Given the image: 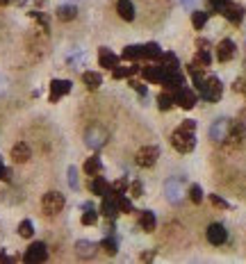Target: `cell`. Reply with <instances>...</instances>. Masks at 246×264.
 Masks as SVG:
<instances>
[{
	"label": "cell",
	"instance_id": "d6a6232c",
	"mask_svg": "<svg viewBox=\"0 0 246 264\" xmlns=\"http://www.w3.org/2000/svg\"><path fill=\"white\" fill-rule=\"evenodd\" d=\"M191 23H194L196 30H203L205 23H208V12H191Z\"/></svg>",
	"mask_w": 246,
	"mask_h": 264
},
{
	"label": "cell",
	"instance_id": "f1b7e54d",
	"mask_svg": "<svg viewBox=\"0 0 246 264\" xmlns=\"http://www.w3.org/2000/svg\"><path fill=\"white\" fill-rule=\"evenodd\" d=\"M135 73H139V64H132V66H126V68H112V75L114 80H121V77H130L135 75Z\"/></svg>",
	"mask_w": 246,
	"mask_h": 264
},
{
	"label": "cell",
	"instance_id": "74e56055",
	"mask_svg": "<svg viewBox=\"0 0 246 264\" xmlns=\"http://www.w3.org/2000/svg\"><path fill=\"white\" fill-rule=\"evenodd\" d=\"M228 3L230 0H210V9H212V14H221Z\"/></svg>",
	"mask_w": 246,
	"mask_h": 264
},
{
	"label": "cell",
	"instance_id": "9c48e42d",
	"mask_svg": "<svg viewBox=\"0 0 246 264\" xmlns=\"http://www.w3.org/2000/svg\"><path fill=\"white\" fill-rule=\"evenodd\" d=\"M46 257H48V248H46L44 241H34L25 250V262H44Z\"/></svg>",
	"mask_w": 246,
	"mask_h": 264
},
{
	"label": "cell",
	"instance_id": "7402d4cb",
	"mask_svg": "<svg viewBox=\"0 0 246 264\" xmlns=\"http://www.w3.org/2000/svg\"><path fill=\"white\" fill-rule=\"evenodd\" d=\"M139 226L144 232H153L155 230V214L150 212V209H144V212H139Z\"/></svg>",
	"mask_w": 246,
	"mask_h": 264
},
{
	"label": "cell",
	"instance_id": "d4e9b609",
	"mask_svg": "<svg viewBox=\"0 0 246 264\" xmlns=\"http://www.w3.org/2000/svg\"><path fill=\"white\" fill-rule=\"evenodd\" d=\"M141 53H144V46L132 43V46H126V50L121 53V57L130 59V62H137V59H141Z\"/></svg>",
	"mask_w": 246,
	"mask_h": 264
},
{
	"label": "cell",
	"instance_id": "d590c367",
	"mask_svg": "<svg viewBox=\"0 0 246 264\" xmlns=\"http://www.w3.org/2000/svg\"><path fill=\"white\" fill-rule=\"evenodd\" d=\"M126 191H128V180H126V178H118V180L116 182H112V194H126Z\"/></svg>",
	"mask_w": 246,
	"mask_h": 264
},
{
	"label": "cell",
	"instance_id": "277c9868",
	"mask_svg": "<svg viewBox=\"0 0 246 264\" xmlns=\"http://www.w3.org/2000/svg\"><path fill=\"white\" fill-rule=\"evenodd\" d=\"M232 125H235V123H232L230 118H226V116L217 118V121H214L212 125H210V139L217 141V144H223V141H226L228 137H230Z\"/></svg>",
	"mask_w": 246,
	"mask_h": 264
},
{
	"label": "cell",
	"instance_id": "8d00e7d4",
	"mask_svg": "<svg viewBox=\"0 0 246 264\" xmlns=\"http://www.w3.org/2000/svg\"><path fill=\"white\" fill-rule=\"evenodd\" d=\"M189 198H191V203H200V200H203V189H200L198 185H191L189 187Z\"/></svg>",
	"mask_w": 246,
	"mask_h": 264
},
{
	"label": "cell",
	"instance_id": "ffe728a7",
	"mask_svg": "<svg viewBox=\"0 0 246 264\" xmlns=\"http://www.w3.org/2000/svg\"><path fill=\"white\" fill-rule=\"evenodd\" d=\"M100 212H103V216H107V218H114V216H116V214H118V203H116V198H112V196H103Z\"/></svg>",
	"mask_w": 246,
	"mask_h": 264
},
{
	"label": "cell",
	"instance_id": "4316f807",
	"mask_svg": "<svg viewBox=\"0 0 246 264\" xmlns=\"http://www.w3.org/2000/svg\"><path fill=\"white\" fill-rule=\"evenodd\" d=\"M159 66L164 68V71H178V57L173 53H164V55H159Z\"/></svg>",
	"mask_w": 246,
	"mask_h": 264
},
{
	"label": "cell",
	"instance_id": "6da1fadb",
	"mask_svg": "<svg viewBox=\"0 0 246 264\" xmlns=\"http://www.w3.org/2000/svg\"><path fill=\"white\" fill-rule=\"evenodd\" d=\"M196 121L191 118H185L180 123V127H176V132L171 135V146L178 150V153H191L196 146Z\"/></svg>",
	"mask_w": 246,
	"mask_h": 264
},
{
	"label": "cell",
	"instance_id": "3957f363",
	"mask_svg": "<svg viewBox=\"0 0 246 264\" xmlns=\"http://www.w3.org/2000/svg\"><path fill=\"white\" fill-rule=\"evenodd\" d=\"M107 130H105L103 125H89L85 130V144L89 146L91 150H98L103 148L105 144H107Z\"/></svg>",
	"mask_w": 246,
	"mask_h": 264
},
{
	"label": "cell",
	"instance_id": "603a6c76",
	"mask_svg": "<svg viewBox=\"0 0 246 264\" xmlns=\"http://www.w3.org/2000/svg\"><path fill=\"white\" fill-rule=\"evenodd\" d=\"M82 82L87 84V89H98L100 84H103V77H100V73H94V71H85L82 73Z\"/></svg>",
	"mask_w": 246,
	"mask_h": 264
},
{
	"label": "cell",
	"instance_id": "8fae6325",
	"mask_svg": "<svg viewBox=\"0 0 246 264\" xmlns=\"http://www.w3.org/2000/svg\"><path fill=\"white\" fill-rule=\"evenodd\" d=\"M96 253H98V244H94V241L80 239V241L75 244V255H77L80 259H91Z\"/></svg>",
	"mask_w": 246,
	"mask_h": 264
},
{
	"label": "cell",
	"instance_id": "f546056e",
	"mask_svg": "<svg viewBox=\"0 0 246 264\" xmlns=\"http://www.w3.org/2000/svg\"><path fill=\"white\" fill-rule=\"evenodd\" d=\"M82 209H85V214H82V223H85V226H94V223L98 221V212L91 207V203H85L82 205Z\"/></svg>",
	"mask_w": 246,
	"mask_h": 264
},
{
	"label": "cell",
	"instance_id": "60d3db41",
	"mask_svg": "<svg viewBox=\"0 0 246 264\" xmlns=\"http://www.w3.org/2000/svg\"><path fill=\"white\" fill-rule=\"evenodd\" d=\"M130 191H132V196H135V198H139V196H144V185H141V182H132Z\"/></svg>",
	"mask_w": 246,
	"mask_h": 264
},
{
	"label": "cell",
	"instance_id": "1f68e13d",
	"mask_svg": "<svg viewBox=\"0 0 246 264\" xmlns=\"http://www.w3.org/2000/svg\"><path fill=\"white\" fill-rule=\"evenodd\" d=\"M18 235H21L23 239H30V237L34 235V226H32V221H27L25 218V221L18 223Z\"/></svg>",
	"mask_w": 246,
	"mask_h": 264
},
{
	"label": "cell",
	"instance_id": "5bb4252c",
	"mask_svg": "<svg viewBox=\"0 0 246 264\" xmlns=\"http://www.w3.org/2000/svg\"><path fill=\"white\" fill-rule=\"evenodd\" d=\"M98 64L103 68H116L118 66V55H114L109 48H100L98 50Z\"/></svg>",
	"mask_w": 246,
	"mask_h": 264
},
{
	"label": "cell",
	"instance_id": "f35d334b",
	"mask_svg": "<svg viewBox=\"0 0 246 264\" xmlns=\"http://www.w3.org/2000/svg\"><path fill=\"white\" fill-rule=\"evenodd\" d=\"M68 185H71V189H77V187H80V182H77V168L75 166H68Z\"/></svg>",
	"mask_w": 246,
	"mask_h": 264
},
{
	"label": "cell",
	"instance_id": "52a82bcc",
	"mask_svg": "<svg viewBox=\"0 0 246 264\" xmlns=\"http://www.w3.org/2000/svg\"><path fill=\"white\" fill-rule=\"evenodd\" d=\"M173 98H176V103L180 105L182 109H191L196 103H198V96H196V91L194 89H187V86L178 89L176 94H173Z\"/></svg>",
	"mask_w": 246,
	"mask_h": 264
},
{
	"label": "cell",
	"instance_id": "d6986e66",
	"mask_svg": "<svg viewBox=\"0 0 246 264\" xmlns=\"http://www.w3.org/2000/svg\"><path fill=\"white\" fill-rule=\"evenodd\" d=\"M223 16L228 18L230 23H239L241 18H244V7H239V5H232V3H228L226 7H223Z\"/></svg>",
	"mask_w": 246,
	"mask_h": 264
},
{
	"label": "cell",
	"instance_id": "7c38bea8",
	"mask_svg": "<svg viewBox=\"0 0 246 264\" xmlns=\"http://www.w3.org/2000/svg\"><path fill=\"white\" fill-rule=\"evenodd\" d=\"M68 91H71V82L68 80H53L50 82V103H57Z\"/></svg>",
	"mask_w": 246,
	"mask_h": 264
},
{
	"label": "cell",
	"instance_id": "9a60e30c",
	"mask_svg": "<svg viewBox=\"0 0 246 264\" xmlns=\"http://www.w3.org/2000/svg\"><path fill=\"white\" fill-rule=\"evenodd\" d=\"M30 155H32V150H30V146H27L25 141H18V144L12 148V159L16 164L27 162V159H30Z\"/></svg>",
	"mask_w": 246,
	"mask_h": 264
},
{
	"label": "cell",
	"instance_id": "2e32d148",
	"mask_svg": "<svg viewBox=\"0 0 246 264\" xmlns=\"http://www.w3.org/2000/svg\"><path fill=\"white\" fill-rule=\"evenodd\" d=\"M232 55H235V43L230 39H223L217 48V59L219 62H230Z\"/></svg>",
	"mask_w": 246,
	"mask_h": 264
},
{
	"label": "cell",
	"instance_id": "30bf717a",
	"mask_svg": "<svg viewBox=\"0 0 246 264\" xmlns=\"http://www.w3.org/2000/svg\"><path fill=\"white\" fill-rule=\"evenodd\" d=\"M164 194H167L169 203H180L182 200V180H176V178L167 180V185H164Z\"/></svg>",
	"mask_w": 246,
	"mask_h": 264
},
{
	"label": "cell",
	"instance_id": "83f0119b",
	"mask_svg": "<svg viewBox=\"0 0 246 264\" xmlns=\"http://www.w3.org/2000/svg\"><path fill=\"white\" fill-rule=\"evenodd\" d=\"M159 55H162V48H159V43L150 41V43H146V46H144V53H141V59H157Z\"/></svg>",
	"mask_w": 246,
	"mask_h": 264
},
{
	"label": "cell",
	"instance_id": "484cf974",
	"mask_svg": "<svg viewBox=\"0 0 246 264\" xmlns=\"http://www.w3.org/2000/svg\"><path fill=\"white\" fill-rule=\"evenodd\" d=\"M100 171H103V162H100V157H96L94 155V157H89L85 162V173L87 175H98Z\"/></svg>",
	"mask_w": 246,
	"mask_h": 264
},
{
	"label": "cell",
	"instance_id": "8992f818",
	"mask_svg": "<svg viewBox=\"0 0 246 264\" xmlns=\"http://www.w3.org/2000/svg\"><path fill=\"white\" fill-rule=\"evenodd\" d=\"M157 157H159L157 146H144V148L137 150L135 162H137V166H141V168H150L155 162H157Z\"/></svg>",
	"mask_w": 246,
	"mask_h": 264
},
{
	"label": "cell",
	"instance_id": "44dd1931",
	"mask_svg": "<svg viewBox=\"0 0 246 264\" xmlns=\"http://www.w3.org/2000/svg\"><path fill=\"white\" fill-rule=\"evenodd\" d=\"M116 12H118V16H121L123 21H132V18H135V5H132L130 0H118Z\"/></svg>",
	"mask_w": 246,
	"mask_h": 264
},
{
	"label": "cell",
	"instance_id": "e0dca14e",
	"mask_svg": "<svg viewBox=\"0 0 246 264\" xmlns=\"http://www.w3.org/2000/svg\"><path fill=\"white\" fill-rule=\"evenodd\" d=\"M91 191L96 196H112V185H107V180L103 175H96L91 180Z\"/></svg>",
	"mask_w": 246,
	"mask_h": 264
},
{
	"label": "cell",
	"instance_id": "7a4b0ae2",
	"mask_svg": "<svg viewBox=\"0 0 246 264\" xmlns=\"http://www.w3.org/2000/svg\"><path fill=\"white\" fill-rule=\"evenodd\" d=\"M198 94H200V98H205L208 103H217V100L221 98V94H223V84H221V80H219L217 75L205 77L203 84L198 86Z\"/></svg>",
	"mask_w": 246,
	"mask_h": 264
},
{
	"label": "cell",
	"instance_id": "ab89813d",
	"mask_svg": "<svg viewBox=\"0 0 246 264\" xmlns=\"http://www.w3.org/2000/svg\"><path fill=\"white\" fill-rule=\"evenodd\" d=\"M100 246H103V248L107 250L109 255L116 253V239H114V237H107V239H103V244H100Z\"/></svg>",
	"mask_w": 246,
	"mask_h": 264
},
{
	"label": "cell",
	"instance_id": "ee69618b",
	"mask_svg": "<svg viewBox=\"0 0 246 264\" xmlns=\"http://www.w3.org/2000/svg\"><path fill=\"white\" fill-rule=\"evenodd\" d=\"M180 3H182V5H185V7H187V9H191V7H194V0H180Z\"/></svg>",
	"mask_w": 246,
	"mask_h": 264
},
{
	"label": "cell",
	"instance_id": "ba28073f",
	"mask_svg": "<svg viewBox=\"0 0 246 264\" xmlns=\"http://www.w3.org/2000/svg\"><path fill=\"white\" fill-rule=\"evenodd\" d=\"M205 237H208V241H210L212 246H221V244H226L228 232H226V228H223L221 223H212V226H208V232H205Z\"/></svg>",
	"mask_w": 246,
	"mask_h": 264
},
{
	"label": "cell",
	"instance_id": "836d02e7",
	"mask_svg": "<svg viewBox=\"0 0 246 264\" xmlns=\"http://www.w3.org/2000/svg\"><path fill=\"white\" fill-rule=\"evenodd\" d=\"M116 203H118V212H123V214H132V203L126 198L123 194H118L116 196Z\"/></svg>",
	"mask_w": 246,
	"mask_h": 264
},
{
	"label": "cell",
	"instance_id": "b9f144b4",
	"mask_svg": "<svg viewBox=\"0 0 246 264\" xmlns=\"http://www.w3.org/2000/svg\"><path fill=\"white\" fill-rule=\"evenodd\" d=\"M130 86L137 91L139 96H146V84H141V82H137V80H130Z\"/></svg>",
	"mask_w": 246,
	"mask_h": 264
},
{
	"label": "cell",
	"instance_id": "cb8c5ba5",
	"mask_svg": "<svg viewBox=\"0 0 246 264\" xmlns=\"http://www.w3.org/2000/svg\"><path fill=\"white\" fill-rule=\"evenodd\" d=\"M77 16V7L75 5H59L57 7V18L59 21H73Z\"/></svg>",
	"mask_w": 246,
	"mask_h": 264
},
{
	"label": "cell",
	"instance_id": "4dcf8cb0",
	"mask_svg": "<svg viewBox=\"0 0 246 264\" xmlns=\"http://www.w3.org/2000/svg\"><path fill=\"white\" fill-rule=\"evenodd\" d=\"M173 103H176V98H173V94H159L157 96V107L159 109H164V112H167V109H171L173 107Z\"/></svg>",
	"mask_w": 246,
	"mask_h": 264
},
{
	"label": "cell",
	"instance_id": "f6af8a7d",
	"mask_svg": "<svg viewBox=\"0 0 246 264\" xmlns=\"http://www.w3.org/2000/svg\"><path fill=\"white\" fill-rule=\"evenodd\" d=\"M9 3H14V0H0V5H9Z\"/></svg>",
	"mask_w": 246,
	"mask_h": 264
},
{
	"label": "cell",
	"instance_id": "7bdbcfd3",
	"mask_svg": "<svg viewBox=\"0 0 246 264\" xmlns=\"http://www.w3.org/2000/svg\"><path fill=\"white\" fill-rule=\"evenodd\" d=\"M210 200H212V203L217 205V207H223V209L228 207V203H226V200H223V198H219L217 194H212V196H210Z\"/></svg>",
	"mask_w": 246,
	"mask_h": 264
},
{
	"label": "cell",
	"instance_id": "4fadbf2b",
	"mask_svg": "<svg viewBox=\"0 0 246 264\" xmlns=\"http://www.w3.org/2000/svg\"><path fill=\"white\" fill-rule=\"evenodd\" d=\"M162 84L167 86L169 91H178V89H182V86H185V77H182L178 71H167V73H164Z\"/></svg>",
	"mask_w": 246,
	"mask_h": 264
},
{
	"label": "cell",
	"instance_id": "ac0fdd59",
	"mask_svg": "<svg viewBox=\"0 0 246 264\" xmlns=\"http://www.w3.org/2000/svg\"><path fill=\"white\" fill-rule=\"evenodd\" d=\"M164 73H167V71H164V68L157 64V66H146L144 71H141V75H144V80H148V82H155V84L159 82V84H162Z\"/></svg>",
	"mask_w": 246,
	"mask_h": 264
},
{
	"label": "cell",
	"instance_id": "5b68a950",
	"mask_svg": "<svg viewBox=\"0 0 246 264\" xmlns=\"http://www.w3.org/2000/svg\"><path fill=\"white\" fill-rule=\"evenodd\" d=\"M64 203H66V198H64V194H59V191H48V194H44V198H41V207H44V212L48 214V216H55V214L62 212Z\"/></svg>",
	"mask_w": 246,
	"mask_h": 264
},
{
	"label": "cell",
	"instance_id": "e575fe53",
	"mask_svg": "<svg viewBox=\"0 0 246 264\" xmlns=\"http://www.w3.org/2000/svg\"><path fill=\"white\" fill-rule=\"evenodd\" d=\"M194 62H196V64H200V66H210V64H212V57H210V53H208L205 48H200Z\"/></svg>",
	"mask_w": 246,
	"mask_h": 264
}]
</instances>
